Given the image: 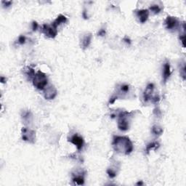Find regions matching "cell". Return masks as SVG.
Masks as SVG:
<instances>
[{
    "instance_id": "obj_16",
    "label": "cell",
    "mask_w": 186,
    "mask_h": 186,
    "mask_svg": "<svg viewBox=\"0 0 186 186\" xmlns=\"http://www.w3.org/2000/svg\"><path fill=\"white\" fill-rule=\"evenodd\" d=\"M150 10L153 12L155 14H157V13H159V12L161 11V8L157 5H153L150 7Z\"/></svg>"
},
{
    "instance_id": "obj_19",
    "label": "cell",
    "mask_w": 186,
    "mask_h": 186,
    "mask_svg": "<svg viewBox=\"0 0 186 186\" xmlns=\"http://www.w3.org/2000/svg\"><path fill=\"white\" fill-rule=\"evenodd\" d=\"M18 42H19L20 44L23 45V44H24L25 42H26V37L23 36H21L19 37V39H18Z\"/></svg>"
},
{
    "instance_id": "obj_14",
    "label": "cell",
    "mask_w": 186,
    "mask_h": 186,
    "mask_svg": "<svg viewBox=\"0 0 186 186\" xmlns=\"http://www.w3.org/2000/svg\"><path fill=\"white\" fill-rule=\"evenodd\" d=\"M152 131H153V134H155L156 135H161V133L163 132V129H162V128H161V127H159V126H153Z\"/></svg>"
},
{
    "instance_id": "obj_10",
    "label": "cell",
    "mask_w": 186,
    "mask_h": 186,
    "mask_svg": "<svg viewBox=\"0 0 186 186\" xmlns=\"http://www.w3.org/2000/svg\"><path fill=\"white\" fill-rule=\"evenodd\" d=\"M171 71H170V65L169 62L164 64V71H163V79L164 83L167 82V79L170 77Z\"/></svg>"
},
{
    "instance_id": "obj_1",
    "label": "cell",
    "mask_w": 186,
    "mask_h": 186,
    "mask_svg": "<svg viewBox=\"0 0 186 186\" xmlns=\"http://www.w3.org/2000/svg\"><path fill=\"white\" fill-rule=\"evenodd\" d=\"M113 145L115 150L126 155L129 154L133 150L132 143L129 138L126 137H115Z\"/></svg>"
},
{
    "instance_id": "obj_21",
    "label": "cell",
    "mask_w": 186,
    "mask_h": 186,
    "mask_svg": "<svg viewBox=\"0 0 186 186\" xmlns=\"http://www.w3.org/2000/svg\"><path fill=\"white\" fill-rule=\"evenodd\" d=\"M105 34H106V31H105V30H101V31L98 33V35H100V36H104Z\"/></svg>"
},
{
    "instance_id": "obj_2",
    "label": "cell",
    "mask_w": 186,
    "mask_h": 186,
    "mask_svg": "<svg viewBox=\"0 0 186 186\" xmlns=\"http://www.w3.org/2000/svg\"><path fill=\"white\" fill-rule=\"evenodd\" d=\"M33 84L39 89H44L47 84L46 75L41 71H38L33 78Z\"/></svg>"
},
{
    "instance_id": "obj_20",
    "label": "cell",
    "mask_w": 186,
    "mask_h": 186,
    "mask_svg": "<svg viewBox=\"0 0 186 186\" xmlns=\"http://www.w3.org/2000/svg\"><path fill=\"white\" fill-rule=\"evenodd\" d=\"M38 28V24H37L36 22H33V31H36Z\"/></svg>"
},
{
    "instance_id": "obj_11",
    "label": "cell",
    "mask_w": 186,
    "mask_h": 186,
    "mask_svg": "<svg viewBox=\"0 0 186 186\" xmlns=\"http://www.w3.org/2000/svg\"><path fill=\"white\" fill-rule=\"evenodd\" d=\"M153 88H154V86H153V84H148V87H146V89H145L144 92V100L145 101H148L150 98V97H151V93L153 90Z\"/></svg>"
},
{
    "instance_id": "obj_18",
    "label": "cell",
    "mask_w": 186,
    "mask_h": 186,
    "mask_svg": "<svg viewBox=\"0 0 186 186\" xmlns=\"http://www.w3.org/2000/svg\"><path fill=\"white\" fill-rule=\"evenodd\" d=\"M156 143H150V145H148V146H147V152H149V150H150V148H154V147H155L156 146Z\"/></svg>"
},
{
    "instance_id": "obj_6",
    "label": "cell",
    "mask_w": 186,
    "mask_h": 186,
    "mask_svg": "<svg viewBox=\"0 0 186 186\" xmlns=\"http://www.w3.org/2000/svg\"><path fill=\"white\" fill-rule=\"evenodd\" d=\"M57 90L54 87L50 86V87L47 88L45 91V97L47 100H52L56 96Z\"/></svg>"
},
{
    "instance_id": "obj_9",
    "label": "cell",
    "mask_w": 186,
    "mask_h": 186,
    "mask_svg": "<svg viewBox=\"0 0 186 186\" xmlns=\"http://www.w3.org/2000/svg\"><path fill=\"white\" fill-rule=\"evenodd\" d=\"M23 139L24 140H28V141H31V140L34 139V132L31 131V130L28 129H23Z\"/></svg>"
},
{
    "instance_id": "obj_8",
    "label": "cell",
    "mask_w": 186,
    "mask_h": 186,
    "mask_svg": "<svg viewBox=\"0 0 186 186\" xmlns=\"http://www.w3.org/2000/svg\"><path fill=\"white\" fill-rule=\"evenodd\" d=\"M137 15H138V17L139 18L140 21L143 23L148 20V16H149V12H148V10H139L137 13Z\"/></svg>"
},
{
    "instance_id": "obj_3",
    "label": "cell",
    "mask_w": 186,
    "mask_h": 186,
    "mask_svg": "<svg viewBox=\"0 0 186 186\" xmlns=\"http://www.w3.org/2000/svg\"><path fill=\"white\" fill-rule=\"evenodd\" d=\"M128 113L127 112H123L121 113L119 115V121H118V126L120 130L122 131H126L129 128V122L128 120L126 119Z\"/></svg>"
},
{
    "instance_id": "obj_5",
    "label": "cell",
    "mask_w": 186,
    "mask_h": 186,
    "mask_svg": "<svg viewBox=\"0 0 186 186\" xmlns=\"http://www.w3.org/2000/svg\"><path fill=\"white\" fill-rule=\"evenodd\" d=\"M71 143H72L73 144H74L77 146L78 150L82 149L83 145H84V140H83L82 137H80L78 135H74V136L71 138L70 140Z\"/></svg>"
},
{
    "instance_id": "obj_17",
    "label": "cell",
    "mask_w": 186,
    "mask_h": 186,
    "mask_svg": "<svg viewBox=\"0 0 186 186\" xmlns=\"http://www.w3.org/2000/svg\"><path fill=\"white\" fill-rule=\"evenodd\" d=\"M107 172H108V174H109V175L110 176V177H111V178H113V177H116V172H115L113 170H111V169H110V170H108Z\"/></svg>"
},
{
    "instance_id": "obj_4",
    "label": "cell",
    "mask_w": 186,
    "mask_h": 186,
    "mask_svg": "<svg viewBox=\"0 0 186 186\" xmlns=\"http://www.w3.org/2000/svg\"><path fill=\"white\" fill-rule=\"evenodd\" d=\"M42 31L47 36L50 37V38H54L56 36L57 31V28L55 26H47V25H44L43 28H42Z\"/></svg>"
},
{
    "instance_id": "obj_7",
    "label": "cell",
    "mask_w": 186,
    "mask_h": 186,
    "mask_svg": "<svg viewBox=\"0 0 186 186\" xmlns=\"http://www.w3.org/2000/svg\"><path fill=\"white\" fill-rule=\"evenodd\" d=\"M166 25H167V28L168 29H174L178 25V21H177L175 18L174 17H167L165 21Z\"/></svg>"
},
{
    "instance_id": "obj_15",
    "label": "cell",
    "mask_w": 186,
    "mask_h": 186,
    "mask_svg": "<svg viewBox=\"0 0 186 186\" xmlns=\"http://www.w3.org/2000/svg\"><path fill=\"white\" fill-rule=\"evenodd\" d=\"M74 182H75L77 185H82V184H84V179L81 176H79V177H74Z\"/></svg>"
},
{
    "instance_id": "obj_13",
    "label": "cell",
    "mask_w": 186,
    "mask_h": 186,
    "mask_svg": "<svg viewBox=\"0 0 186 186\" xmlns=\"http://www.w3.org/2000/svg\"><path fill=\"white\" fill-rule=\"evenodd\" d=\"M91 39H92V36H91L90 34L87 35V36L83 39L82 46L84 47V48H86V47H87L88 46H89V44H90V42H91Z\"/></svg>"
},
{
    "instance_id": "obj_12",
    "label": "cell",
    "mask_w": 186,
    "mask_h": 186,
    "mask_svg": "<svg viewBox=\"0 0 186 186\" xmlns=\"http://www.w3.org/2000/svg\"><path fill=\"white\" fill-rule=\"evenodd\" d=\"M66 21H67V18H65V17L64 16H62V15H60V16H59L58 17H57V19L53 22V23H52V25L53 26H55V28H57V26H59V25L61 24V23H65Z\"/></svg>"
}]
</instances>
